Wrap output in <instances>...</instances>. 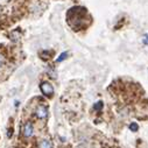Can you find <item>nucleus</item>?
I'll return each mask as SVG.
<instances>
[{"label": "nucleus", "mask_w": 148, "mask_h": 148, "mask_svg": "<svg viewBox=\"0 0 148 148\" xmlns=\"http://www.w3.org/2000/svg\"><path fill=\"white\" fill-rule=\"evenodd\" d=\"M66 57H68V53H66V51H64V53H62V54L58 56V58L56 60V62H62V61H64Z\"/></svg>", "instance_id": "423d86ee"}, {"label": "nucleus", "mask_w": 148, "mask_h": 148, "mask_svg": "<svg viewBox=\"0 0 148 148\" xmlns=\"http://www.w3.org/2000/svg\"><path fill=\"white\" fill-rule=\"evenodd\" d=\"M4 64H5V58L3 55H0V68H1Z\"/></svg>", "instance_id": "6e6552de"}, {"label": "nucleus", "mask_w": 148, "mask_h": 148, "mask_svg": "<svg viewBox=\"0 0 148 148\" xmlns=\"http://www.w3.org/2000/svg\"><path fill=\"white\" fill-rule=\"evenodd\" d=\"M66 21L73 30H82L86 28L91 22V16L88 13V10L82 6H75L68 11Z\"/></svg>", "instance_id": "f257e3e1"}, {"label": "nucleus", "mask_w": 148, "mask_h": 148, "mask_svg": "<svg viewBox=\"0 0 148 148\" xmlns=\"http://www.w3.org/2000/svg\"><path fill=\"white\" fill-rule=\"evenodd\" d=\"M35 116L38 117L39 119H46L48 117V108L43 105H40L36 107L35 110Z\"/></svg>", "instance_id": "7ed1b4c3"}, {"label": "nucleus", "mask_w": 148, "mask_h": 148, "mask_svg": "<svg viewBox=\"0 0 148 148\" xmlns=\"http://www.w3.org/2000/svg\"><path fill=\"white\" fill-rule=\"evenodd\" d=\"M40 89H41V92H42L46 97H49V98H50V97L54 96V88H53V85H51L50 83H48V82L41 83Z\"/></svg>", "instance_id": "f03ea898"}, {"label": "nucleus", "mask_w": 148, "mask_h": 148, "mask_svg": "<svg viewBox=\"0 0 148 148\" xmlns=\"http://www.w3.org/2000/svg\"><path fill=\"white\" fill-rule=\"evenodd\" d=\"M143 43H145L146 46H148V34L145 36V38H143Z\"/></svg>", "instance_id": "1a4fd4ad"}, {"label": "nucleus", "mask_w": 148, "mask_h": 148, "mask_svg": "<svg viewBox=\"0 0 148 148\" xmlns=\"http://www.w3.org/2000/svg\"><path fill=\"white\" fill-rule=\"evenodd\" d=\"M138 124H135V123H132L131 125H130V130L131 131H133V132H135V131H138Z\"/></svg>", "instance_id": "0eeeda50"}, {"label": "nucleus", "mask_w": 148, "mask_h": 148, "mask_svg": "<svg viewBox=\"0 0 148 148\" xmlns=\"http://www.w3.org/2000/svg\"><path fill=\"white\" fill-rule=\"evenodd\" d=\"M40 148H53V145L49 140L47 139H43L41 142H40Z\"/></svg>", "instance_id": "39448f33"}, {"label": "nucleus", "mask_w": 148, "mask_h": 148, "mask_svg": "<svg viewBox=\"0 0 148 148\" xmlns=\"http://www.w3.org/2000/svg\"><path fill=\"white\" fill-rule=\"evenodd\" d=\"M22 133H23V136L25 138H30L34 133V126L32 123H26L25 126H23V130H22Z\"/></svg>", "instance_id": "20e7f679"}]
</instances>
